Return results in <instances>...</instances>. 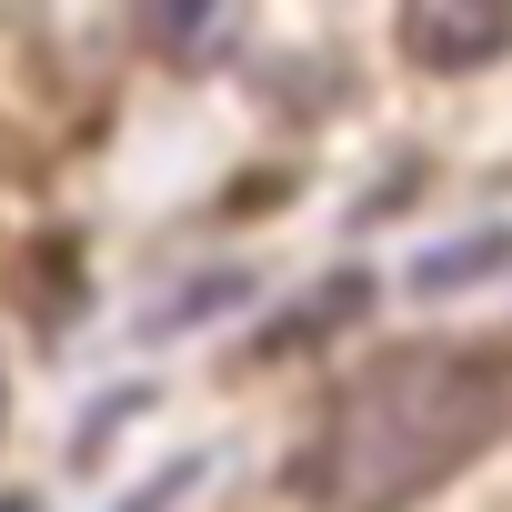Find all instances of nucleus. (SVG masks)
<instances>
[{
    "label": "nucleus",
    "mask_w": 512,
    "mask_h": 512,
    "mask_svg": "<svg viewBox=\"0 0 512 512\" xmlns=\"http://www.w3.org/2000/svg\"><path fill=\"white\" fill-rule=\"evenodd\" d=\"M502 432V372L472 352H402L372 382L342 392L332 432L302 452V492L332 512H382L432 492L442 472H462L482 442Z\"/></svg>",
    "instance_id": "obj_1"
},
{
    "label": "nucleus",
    "mask_w": 512,
    "mask_h": 512,
    "mask_svg": "<svg viewBox=\"0 0 512 512\" xmlns=\"http://www.w3.org/2000/svg\"><path fill=\"white\" fill-rule=\"evenodd\" d=\"M402 51L422 71H482L512 51V11L502 0H412L402 11Z\"/></svg>",
    "instance_id": "obj_2"
},
{
    "label": "nucleus",
    "mask_w": 512,
    "mask_h": 512,
    "mask_svg": "<svg viewBox=\"0 0 512 512\" xmlns=\"http://www.w3.org/2000/svg\"><path fill=\"white\" fill-rule=\"evenodd\" d=\"M502 262H512V231H462L452 251H422L412 262V292H462V282H482Z\"/></svg>",
    "instance_id": "obj_3"
},
{
    "label": "nucleus",
    "mask_w": 512,
    "mask_h": 512,
    "mask_svg": "<svg viewBox=\"0 0 512 512\" xmlns=\"http://www.w3.org/2000/svg\"><path fill=\"white\" fill-rule=\"evenodd\" d=\"M362 292H372V282H362V272H342V282H332V292H312V302H302V312H292V322H282V332H272L262 352H292V342H312V332H332L342 312H362Z\"/></svg>",
    "instance_id": "obj_4"
},
{
    "label": "nucleus",
    "mask_w": 512,
    "mask_h": 512,
    "mask_svg": "<svg viewBox=\"0 0 512 512\" xmlns=\"http://www.w3.org/2000/svg\"><path fill=\"white\" fill-rule=\"evenodd\" d=\"M0 512H31V502H0Z\"/></svg>",
    "instance_id": "obj_5"
}]
</instances>
